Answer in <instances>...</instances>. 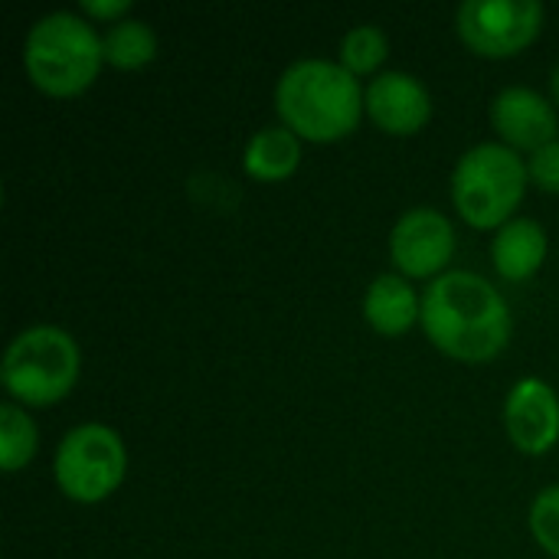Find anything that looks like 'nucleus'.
<instances>
[{"label":"nucleus","mask_w":559,"mask_h":559,"mask_svg":"<svg viewBox=\"0 0 559 559\" xmlns=\"http://www.w3.org/2000/svg\"><path fill=\"white\" fill-rule=\"evenodd\" d=\"M504 426L511 442L527 455H544L559 439V396L540 377H524L504 400Z\"/></svg>","instance_id":"nucleus-10"},{"label":"nucleus","mask_w":559,"mask_h":559,"mask_svg":"<svg viewBox=\"0 0 559 559\" xmlns=\"http://www.w3.org/2000/svg\"><path fill=\"white\" fill-rule=\"evenodd\" d=\"M550 92H554V102L559 105V62L554 66V72H550Z\"/></svg>","instance_id":"nucleus-21"},{"label":"nucleus","mask_w":559,"mask_h":559,"mask_svg":"<svg viewBox=\"0 0 559 559\" xmlns=\"http://www.w3.org/2000/svg\"><path fill=\"white\" fill-rule=\"evenodd\" d=\"M82 10L88 16H98V20H108V23H118L128 16L131 10V0H82Z\"/></svg>","instance_id":"nucleus-20"},{"label":"nucleus","mask_w":559,"mask_h":559,"mask_svg":"<svg viewBox=\"0 0 559 559\" xmlns=\"http://www.w3.org/2000/svg\"><path fill=\"white\" fill-rule=\"evenodd\" d=\"M364 92L360 79L341 59L301 56L275 82V111L298 138L337 141L360 124L367 111Z\"/></svg>","instance_id":"nucleus-2"},{"label":"nucleus","mask_w":559,"mask_h":559,"mask_svg":"<svg viewBox=\"0 0 559 559\" xmlns=\"http://www.w3.org/2000/svg\"><path fill=\"white\" fill-rule=\"evenodd\" d=\"M491 124L501 141L514 151H537L557 141V108L531 85H504L491 98Z\"/></svg>","instance_id":"nucleus-11"},{"label":"nucleus","mask_w":559,"mask_h":559,"mask_svg":"<svg viewBox=\"0 0 559 559\" xmlns=\"http://www.w3.org/2000/svg\"><path fill=\"white\" fill-rule=\"evenodd\" d=\"M105 62L102 33L75 10L43 13L23 39V69L36 88L56 98L85 92Z\"/></svg>","instance_id":"nucleus-3"},{"label":"nucleus","mask_w":559,"mask_h":559,"mask_svg":"<svg viewBox=\"0 0 559 559\" xmlns=\"http://www.w3.org/2000/svg\"><path fill=\"white\" fill-rule=\"evenodd\" d=\"M128 472V452L121 436L105 423L72 426L56 449L52 475L62 495L75 504L105 501Z\"/></svg>","instance_id":"nucleus-6"},{"label":"nucleus","mask_w":559,"mask_h":559,"mask_svg":"<svg viewBox=\"0 0 559 559\" xmlns=\"http://www.w3.org/2000/svg\"><path fill=\"white\" fill-rule=\"evenodd\" d=\"M79 370V341L59 324H33L7 344L0 383L20 406H52L72 393Z\"/></svg>","instance_id":"nucleus-4"},{"label":"nucleus","mask_w":559,"mask_h":559,"mask_svg":"<svg viewBox=\"0 0 559 559\" xmlns=\"http://www.w3.org/2000/svg\"><path fill=\"white\" fill-rule=\"evenodd\" d=\"M102 52L105 62L118 69H141L157 56V33L147 20L124 16L118 23H108L102 33Z\"/></svg>","instance_id":"nucleus-15"},{"label":"nucleus","mask_w":559,"mask_h":559,"mask_svg":"<svg viewBox=\"0 0 559 559\" xmlns=\"http://www.w3.org/2000/svg\"><path fill=\"white\" fill-rule=\"evenodd\" d=\"M531 534L534 540L559 559V485L544 488L531 504Z\"/></svg>","instance_id":"nucleus-18"},{"label":"nucleus","mask_w":559,"mask_h":559,"mask_svg":"<svg viewBox=\"0 0 559 559\" xmlns=\"http://www.w3.org/2000/svg\"><path fill=\"white\" fill-rule=\"evenodd\" d=\"M527 170H531V180L547 190V193H559V138L537 147L531 157H527Z\"/></svg>","instance_id":"nucleus-19"},{"label":"nucleus","mask_w":559,"mask_h":559,"mask_svg":"<svg viewBox=\"0 0 559 559\" xmlns=\"http://www.w3.org/2000/svg\"><path fill=\"white\" fill-rule=\"evenodd\" d=\"M364 318L370 321L373 331L386 337H400L423 318V298L416 295L406 275L383 272L370 282L364 295Z\"/></svg>","instance_id":"nucleus-13"},{"label":"nucleus","mask_w":559,"mask_h":559,"mask_svg":"<svg viewBox=\"0 0 559 559\" xmlns=\"http://www.w3.org/2000/svg\"><path fill=\"white\" fill-rule=\"evenodd\" d=\"M390 255L409 278H439L455 255V226L436 206L403 210L390 233Z\"/></svg>","instance_id":"nucleus-8"},{"label":"nucleus","mask_w":559,"mask_h":559,"mask_svg":"<svg viewBox=\"0 0 559 559\" xmlns=\"http://www.w3.org/2000/svg\"><path fill=\"white\" fill-rule=\"evenodd\" d=\"M531 183L527 160L504 141H481L468 147L452 170V200L465 223L478 229H501L514 219Z\"/></svg>","instance_id":"nucleus-5"},{"label":"nucleus","mask_w":559,"mask_h":559,"mask_svg":"<svg viewBox=\"0 0 559 559\" xmlns=\"http://www.w3.org/2000/svg\"><path fill=\"white\" fill-rule=\"evenodd\" d=\"M367 115L386 134H416L432 115L429 85L406 69H383L367 82L364 92Z\"/></svg>","instance_id":"nucleus-9"},{"label":"nucleus","mask_w":559,"mask_h":559,"mask_svg":"<svg viewBox=\"0 0 559 559\" xmlns=\"http://www.w3.org/2000/svg\"><path fill=\"white\" fill-rule=\"evenodd\" d=\"M39 449V429L26 416V406L7 400L0 406V465L3 472H20Z\"/></svg>","instance_id":"nucleus-16"},{"label":"nucleus","mask_w":559,"mask_h":559,"mask_svg":"<svg viewBox=\"0 0 559 559\" xmlns=\"http://www.w3.org/2000/svg\"><path fill=\"white\" fill-rule=\"evenodd\" d=\"M298 164H301V138L288 124H265L246 141L242 167L249 177L262 183L292 177Z\"/></svg>","instance_id":"nucleus-14"},{"label":"nucleus","mask_w":559,"mask_h":559,"mask_svg":"<svg viewBox=\"0 0 559 559\" xmlns=\"http://www.w3.org/2000/svg\"><path fill=\"white\" fill-rule=\"evenodd\" d=\"M547 249H550L547 229L537 219H531V216H514V219H508L495 233V239H491V262H495L501 278L524 282V278L540 272V265L547 259Z\"/></svg>","instance_id":"nucleus-12"},{"label":"nucleus","mask_w":559,"mask_h":559,"mask_svg":"<svg viewBox=\"0 0 559 559\" xmlns=\"http://www.w3.org/2000/svg\"><path fill=\"white\" fill-rule=\"evenodd\" d=\"M386 52H390V36L377 23H357L341 39V66L350 69L357 79L380 69Z\"/></svg>","instance_id":"nucleus-17"},{"label":"nucleus","mask_w":559,"mask_h":559,"mask_svg":"<svg viewBox=\"0 0 559 559\" xmlns=\"http://www.w3.org/2000/svg\"><path fill=\"white\" fill-rule=\"evenodd\" d=\"M462 43L488 59H504L531 46L544 26L540 0H462L455 13Z\"/></svg>","instance_id":"nucleus-7"},{"label":"nucleus","mask_w":559,"mask_h":559,"mask_svg":"<svg viewBox=\"0 0 559 559\" xmlns=\"http://www.w3.org/2000/svg\"><path fill=\"white\" fill-rule=\"evenodd\" d=\"M423 331L449 357L485 364L511 341L508 298L478 272L449 269L423 292Z\"/></svg>","instance_id":"nucleus-1"}]
</instances>
